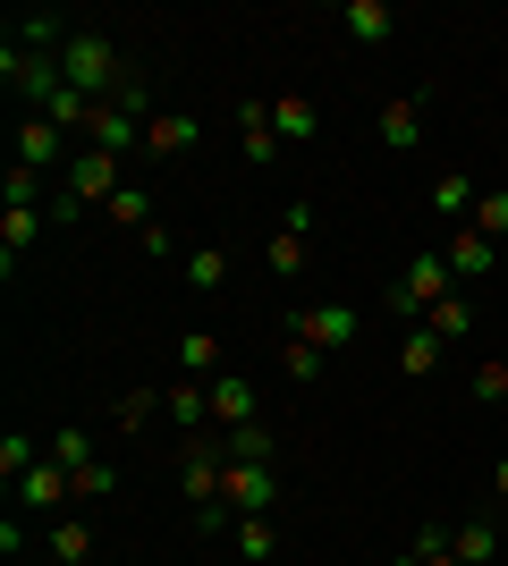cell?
<instances>
[{"label":"cell","mask_w":508,"mask_h":566,"mask_svg":"<svg viewBox=\"0 0 508 566\" xmlns=\"http://www.w3.org/2000/svg\"><path fill=\"white\" fill-rule=\"evenodd\" d=\"M271 507H280V465H229L220 473V507H204L195 533H220L238 516H271Z\"/></svg>","instance_id":"6da1fadb"},{"label":"cell","mask_w":508,"mask_h":566,"mask_svg":"<svg viewBox=\"0 0 508 566\" xmlns=\"http://www.w3.org/2000/svg\"><path fill=\"white\" fill-rule=\"evenodd\" d=\"M120 187H127V161H120V153H94V144H85V153H76V161L60 169V195H69L76 212H94V203H111Z\"/></svg>","instance_id":"7a4b0ae2"},{"label":"cell","mask_w":508,"mask_h":566,"mask_svg":"<svg viewBox=\"0 0 508 566\" xmlns=\"http://www.w3.org/2000/svg\"><path fill=\"white\" fill-rule=\"evenodd\" d=\"M220 473H229V449H220V431H195L187 449H178V491L195 499V516L220 507Z\"/></svg>","instance_id":"3957f363"},{"label":"cell","mask_w":508,"mask_h":566,"mask_svg":"<svg viewBox=\"0 0 508 566\" xmlns=\"http://www.w3.org/2000/svg\"><path fill=\"white\" fill-rule=\"evenodd\" d=\"M356 305H339V296H314V305H297V322H289V338H305V347H322V355H348L356 347Z\"/></svg>","instance_id":"277c9868"},{"label":"cell","mask_w":508,"mask_h":566,"mask_svg":"<svg viewBox=\"0 0 508 566\" xmlns=\"http://www.w3.org/2000/svg\"><path fill=\"white\" fill-rule=\"evenodd\" d=\"M305 229H314V203L297 195L289 220H280V229H271V245H263V262L280 271V280H297V271H305Z\"/></svg>","instance_id":"5b68a950"},{"label":"cell","mask_w":508,"mask_h":566,"mask_svg":"<svg viewBox=\"0 0 508 566\" xmlns=\"http://www.w3.org/2000/svg\"><path fill=\"white\" fill-rule=\"evenodd\" d=\"M195 144H204V118H195V111H153V127H145L153 161H187Z\"/></svg>","instance_id":"8992f818"},{"label":"cell","mask_w":508,"mask_h":566,"mask_svg":"<svg viewBox=\"0 0 508 566\" xmlns=\"http://www.w3.org/2000/svg\"><path fill=\"white\" fill-rule=\"evenodd\" d=\"M373 136H382L390 153H415V144H424V94H390L382 118H373Z\"/></svg>","instance_id":"52a82bcc"},{"label":"cell","mask_w":508,"mask_h":566,"mask_svg":"<svg viewBox=\"0 0 508 566\" xmlns=\"http://www.w3.org/2000/svg\"><path fill=\"white\" fill-rule=\"evenodd\" d=\"M238 423H263V406H255V380L246 373H220L212 380V431H238Z\"/></svg>","instance_id":"ba28073f"},{"label":"cell","mask_w":508,"mask_h":566,"mask_svg":"<svg viewBox=\"0 0 508 566\" xmlns=\"http://www.w3.org/2000/svg\"><path fill=\"white\" fill-rule=\"evenodd\" d=\"M60 153H69V127H51V118L25 111V118H18V161H25V169H69Z\"/></svg>","instance_id":"9c48e42d"},{"label":"cell","mask_w":508,"mask_h":566,"mask_svg":"<svg viewBox=\"0 0 508 566\" xmlns=\"http://www.w3.org/2000/svg\"><path fill=\"white\" fill-rule=\"evenodd\" d=\"M43 229H51L43 203H9V212H0V271H18V254H25Z\"/></svg>","instance_id":"30bf717a"},{"label":"cell","mask_w":508,"mask_h":566,"mask_svg":"<svg viewBox=\"0 0 508 566\" xmlns=\"http://www.w3.org/2000/svg\"><path fill=\"white\" fill-rule=\"evenodd\" d=\"M271 136H280V144H314L322 136L314 94H271Z\"/></svg>","instance_id":"8fae6325"},{"label":"cell","mask_w":508,"mask_h":566,"mask_svg":"<svg viewBox=\"0 0 508 566\" xmlns=\"http://www.w3.org/2000/svg\"><path fill=\"white\" fill-rule=\"evenodd\" d=\"M475 203H484V187H475V178H466V169H440L433 178V220H475Z\"/></svg>","instance_id":"7c38bea8"},{"label":"cell","mask_w":508,"mask_h":566,"mask_svg":"<svg viewBox=\"0 0 508 566\" xmlns=\"http://www.w3.org/2000/svg\"><path fill=\"white\" fill-rule=\"evenodd\" d=\"M220 449H229V465H280V431L238 423V431H220Z\"/></svg>","instance_id":"4fadbf2b"},{"label":"cell","mask_w":508,"mask_h":566,"mask_svg":"<svg viewBox=\"0 0 508 566\" xmlns=\"http://www.w3.org/2000/svg\"><path fill=\"white\" fill-rule=\"evenodd\" d=\"M238 136H246V161H280V136H271V94L238 102Z\"/></svg>","instance_id":"5bb4252c"},{"label":"cell","mask_w":508,"mask_h":566,"mask_svg":"<svg viewBox=\"0 0 508 566\" xmlns=\"http://www.w3.org/2000/svg\"><path fill=\"white\" fill-rule=\"evenodd\" d=\"M440 262L458 271V287H466V280H484V271H491V237H484V229H449V245H440Z\"/></svg>","instance_id":"9a60e30c"},{"label":"cell","mask_w":508,"mask_h":566,"mask_svg":"<svg viewBox=\"0 0 508 566\" xmlns=\"http://www.w3.org/2000/svg\"><path fill=\"white\" fill-rule=\"evenodd\" d=\"M69 499H76V482H69V465H51V457L18 482V507H69Z\"/></svg>","instance_id":"2e32d148"},{"label":"cell","mask_w":508,"mask_h":566,"mask_svg":"<svg viewBox=\"0 0 508 566\" xmlns=\"http://www.w3.org/2000/svg\"><path fill=\"white\" fill-rule=\"evenodd\" d=\"M339 25H348L356 43H390V34H398V9H390V0H348Z\"/></svg>","instance_id":"e0dca14e"},{"label":"cell","mask_w":508,"mask_h":566,"mask_svg":"<svg viewBox=\"0 0 508 566\" xmlns=\"http://www.w3.org/2000/svg\"><path fill=\"white\" fill-rule=\"evenodd\" d=\"M424 331H433L440 347H458V338H475V305H466V296H440V305L424 313Z\"/></svg>","instance_id":"ac0fdd59"},{"label":"cell","mask_w":508,"mask_h":566,"mask_svg":"<svg viewBox=\"0 0 508 566\" xmlns=\"http://www.w3.org/2000/svg\"><path fill=\"white\" fill-rule=\"evenodd\" d=\"M440 355H449V347H440L433 331H407V338H398V373H407V380H433Z\"/></svg>","instance_id":"d6986e66"},{"label":"cell","mask_w":508,"mask_h":566,"mask_svg":"<svg viewBox=\"0 0 508 566\" xmlns=\"http://www.w3.org/2000/svg\"><path fill=\"white\" fill-rule=\"evenodd\" d=\"M178 373H187V380H220V338L187 331V338H178Z\"/></svg>","instance_id":"ffe728a7"},{"label":"cell","mask_w":508,"mask_h":566,"mask_svg":"<svg viewBox=\"0 0 508 566\" xmlns=\"http://www.w3.org/2000/svg\"><path fill=\"white\" fill-rule=\"evenodd\" d=\"M178 271H187V287H195V296H212V287H229V254H220V245H195V254L178 262Z\"/></svg>","instance_id":"44dd1931"},{"label":"cell","mask_w":508,"mask_h":566,"mask_svg":"<svg viewBox=\"0 0 508 566\" xmlns=\"http://www.w3.org/2000/svg\"><path fill=\"white\" fill-rule=\"evenodd\" d=\"M449 549H458L466 566H491V549H500V533H491L484 516H466V524H449Z\"/></svg>","instance_id":"7402d4cb"},{"label":"cell","mask_w":508,"mask_h":566,"mask_svg":"<svg viewBox=\"0 0 508 566\" xmlns=\"http://www.w3.org/2000/svg\"><path fill=\"white\" fill-rule=\"evenodd\" d=\"M43 457H51V465H69V482H76V473L94 465V431H51Z\"/></svg>","instance_id":"603a6c76"},{"label":"cell","mask_w":508,"mask_h":566,"mask_svg":"<svg viewBox=\"0 0 508 566\" xmlns=\"http://www.w3.org/2000/svg\"><path fill=\"white\" fill-rule=\"evenodd\" d=\"M51 558H60V566H85V558H94V524L60 516V524H51Z\"/></svg>","instance_id":"cb8c5ba5"},{"label":"cell","mask_w":508,"mask_h":566,"mask_svg":"<svg viewBox=\"0 0 508 566\" xmlns=\"http://www.w3.org/2000/svg\"><path fill=\"white\" fill-rule=\"evenodd\" d=\"M43 465V449H34V440H25V431H9V440H0V482H9V491H18L25 473Z\"/></svg>","instance_id":"d4e9b609"},{"label":"cell","mask_w":508,"mask_h":566,"mask_svg":"<svg viewBox=\"0 0 508 566\" xmlns=\"http://www.w3.org/2000/svg\"><path fill=\"white\" fill-rule=\"evenodd\" d=\"M102 212L120 220V229H136V237H145V229H153V195H145V187H120L111 203H102Z\"/></svg>","instance_id":"484cf974"},{"label":"cell","mask_w":508,"mask_h":566,"mask_svg":"<svg viewBox=\"0 0 508 566\" xmlns=\"http://www.w3.org/2000/svg\"><path fill=\"white\" fill-rule=\"evenodd\" d=\"M466 229H484L491 245H500V237H508V187H484V203H475V220H466Z\"/></svg>","instance_id":"4316f807"},{"label":"cell","mask_w":508,"mask_h":566,"mask_svg":"<svg viewBox=\"0 0 508 566\" xmlns=\"http://www.w3.org/2000/svg\"><path fill=\"white\" fill-rule=\"evenodd\" d=\"M280 364H289V380L305 389V380H322V364H331V355H322V347H305V338H289V347H280Z\"/></svg>","instance_id":"83f0119b"},{"label":"cell","mask_w":508,"mask_h":566,"mask_svg":"<svg viewBox=\"0 0 508 566\" xmlns=\"http://www.w3.org/2000/svg\"><path fill=\"white\" fill-rule=\"evenodd\" d=\"M229 533H238V549H246V558H271V549H280V533H271V516H238V524H229Z\"/></svg>","instance_id":"f1b7e54d"},{"label":"cell","mask_w":508,"mask_h":566,"mask_svg":"<svg viewBox=\"0 0 508 566\" xmlns=\"http://www.w3.org/2000/svg\"><path fill=\"white\" fill-rule=\"evenodd\" d=\"M475 398H484V406H508V364H475Z\"/></svg>","instance_id":"f546056e"},{"label":"cell","mask_w":508,"mask_h":566,"mask_svg":"<svg viewBox=\"0 0 508 566\" xmlns=\"http://www.w3.org/2000/svg\"><path fill=\"white\" fill-rule=\"evenodd\" d=\"M111 491H120V473L102 465V457H94V465H85V473H76V499H111Z\"/></svg>","instance_id":"4dcf8cb0"},{"label":"cell","mask_w":508,"mask_h":566,"mask_svg":"<svg viewBox=\"0 0 508 566\" xmlns=\"http://www.w3.org/2000/svg\"><path fill=\"white\" fill-rule=\"evenodd\" d=\"M120 423H127V431L153 423V389H127V398H120Z\"/></svg>","instance_id":"1f68e13d"},{"label":"cell","mask_w":508,"mask_h":566,"mask_svg":"<svg viewBox=\"0 0 508 566\" xmlns=\"http://www.w3.org/2000/svg\"><path fill=\"white\" fill-rule=\"evenodd\" d=\"M491 499H508V457H500V465H491Z\"/></svg>","instance_id":"d6a6232c"},{"label":"cell","mask_w":508,"mask_h":566,"mask_svg":"<svg viewBox=\"0 0 508 566\" xmlns=\"http://www.w3.org/2000/svg\"><path fill=\"white\" fill-rule=\"evenodd\" d=\"M424 566H466V558H458V549H440V558H424Z\"/></svg>","instance_id":"836d02e7"},{"label":"cell","mask_w":508,"mask_h":566,"mask_svg":"<svg viewBox=\"0 0 508 566\" xmlns=\"http://www.w3.org/2000/svg\"><path fill=\"white\" fill-rule=\"evenodd\" d=\"M382 566H424V558H415V549H398V558H382Z\"/></svg>","instance_id":"e575fe53"},{"label":"cell","mask_w":508,"mask_h":566,"mask_svg":"<svg viewBox=\"0 0 508 566\" xmlns=\"http://www.w3.org/2000/svg\"><path fill=\"white\" fill-rule=\"evenodd\" d=\"M500 533H508V524H500Z\"/></svg>","instance_id":"d590c367"}]
</instances>
